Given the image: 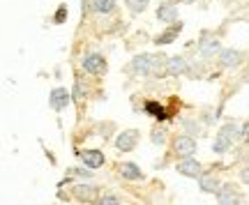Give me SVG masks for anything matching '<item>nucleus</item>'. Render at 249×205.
Segmentation results:
<instances>
[{
    "label": "nucleus",
    "instance_id": "nucleus-11",
    "mask_svg": "<svg viewBox=\"0 0 249 205\" xmlns=\"http://www.w3.org/2000/svg\"><path fill=\"white\" fill-rule=\"evenodd\" d=\"M81 159H83V164L88 169H99V166H104V152L86 150V152H81Z\"/></svg>",
    "mask_w": 249,
    "mask_h": 205
},
{
    "label": "nucleus",
    "instance_id": "nucleus-21",
    "mask_svg": "<svg viewBox=\"0 0 249 205\" xmlns=\"http://www.w3.org/2000/svg\"><path fill=\"white\" fill-rule=\"evenodd\" d=\"M164 141H166V132H164V129H155V132H152V143H155V145H161Z\"/></svg>",
    "mask_w": 249,
    "mask_h": 205
},
{
    "label": "nucleus",
    "instance_id": "nucleus-1",
    "mask_svg": "<svg viewBox=\"0 0 249 205\" xmlns=\"http://www.w3.org/2000/svg\"><path fill=\"white\" fill-rule=\"evenodd\" d=\"M238 134H240V127H238V125H233V122L224 125L222 129H219V134L214 136L213 150L217 152V154H224V152H226L233 145V141L238 138Z\"/></svg>",
    "mask_w": 249,
    "mask_h": 205
},
{
    "label": "nucleus",
    "instance_id": "nucleus-8",
    "mask_svg": "<svg viewBox=\"0 0 249 205\" xmlns=\"http://www.w3.org/2000/svg\"><path fill=\"white\" fill-rule=\"evenodd\" d=\"M157 18H160L161 23H173V21H178V7H176L173 2H161L160 7H157Z\"/></svg>",
    "mask_w": 249,
    "mask_h": 205
},
{
    "label": "nucleus",
    "instance_id": "nucleus-5",
    "mask_svg": "<svg viewBox=\"0 0 249 205\" xmlns=\"http://www.w3.org/2000/svg\"><path fill=\"white\" fill-rule=\"evenodd\" d=\"M70 92H67V88H53L51 90V95H49V104H51V108L53 111H62V108H67V104H70Z\"/></svg>",
    "mask_w": 249,
    "mask_h": 205
},
{
    "label": "nucleus",
    "instance_id": "nucleus-4",
    "mask_svg": "<svg viewBox=\"0 0 249 205\" xmlns=\"http://www.w3.org/2000/svg\"><path fill=\"white\" fill-rule=\"evenodd\" d=\"M136 143H139V132H136V129H127L123 134H118L116 148L120 152H132L134 148H136Z\"/></svg>",
    "mask_w": 249,
    "mask_h": 205
},
{
    "label": "nucleus",
    "instance_id": "nucleus-20",
    "mask_svg": "<svg viewBox=\"0 0 249 205\" xmlns=\"http://www.w3.org/2000/svg\"><path fill=\"white\" fill-rule=\"evenodd\" d=\"M124 5L129 7V12H134V14H141V12H145V9H148L150 0H124Z\"/></svg>",
    "mask_w": 249,
    "mask_h": 205
},
{
    "label": "nucleus",
    "instance_id": "nucleus-2",
    "mask_svg": "<svg viewBox=\"0 0 249 205\" xmlns=\"http://www.w3.org/2000/svg\"><path fill=\"white\" fill-rule=\"evenodd\" d=\"M157 65H160V58H157V55L143 53V55H136L132 60V69L136 71V74H141V76H150L152 71L157 69Z\"/></svg>",
    "mask_w": 249,
    "mask_h": 205
},
{
    "label": "nucleus",
    "instance_id": "nucleus-12",
    "mask_svg": "<svg viewBox=\"0 0 249 205\" xmlns=\"http://www.w3.org/2000/svg\"><path fill=\"white\" fill-rule=\"evenodd\" d=\"M219 63H222V67H238L242 63V53L235 49H224L219 53Z\"/></svg>",
    "mask_w": 249,
    "mask_h": 205
},
{
    "label": "nucleus",
    "instance_id": "nucleus-7",
    "mask_svg": "<svg viewBox=\"0 0 249 205\" xmlns=\"http://www.w3.org/2000/svg\"><path fill=\"white\" fill-rule=\"evenodd\" d=\"M196 148H198V145H196V138H192V136H178V138H176V152H178L180 157H192V154H194L196 152Z\"/></svg>",
    "mask_w": 249,
    "mask_h": 205
},
{
    "label": "nucleus",
    "instance_id": "nucleus-27",
    "mask_svg": "<svg viewBox=\"0 0 249 205\" xmlns=\"http://www.w3.org/2000/svg\"><path fill=\"white\" fill-rule=\"evenodd\" d=\"M182 2H194V0H182Z\"/></svg>",
    "mask_w": 249,
    "mask_h": 205
},
{
    "label": "nucleus",
    "instance_id": "nucleus-19",
    "mask_svg": "<svg viewBox=\"0 0 249 205\" xmlns=\"http://www.w3.org/2000/svg\"><path fill=\"white\" fill-rule=\"evenodd\" d=\"M95 191H97V189L92 187V185H79V187H74V194H76V198H81V201H92Z\"/></svg>",
    "mask_w": 249,
    "mask_h": 205
},
{
    "label": "nucleus",
    "instance_id": "nucleus-26",
    "mask_svg": "<svg viewBox=\"0 0 249 205\" xmlns=\"http://www.w3.org/2000/svg\"><path fill=\"white\" fill-rule=\"evenodd\" d=\"M240 178L245 180V182H249V169H247V171H242V173H240Z\"/></svg>",
    "mask_w": 249,
    "mask_h": 205
},
{
    "label": "nucleus",
    "instance_id": "nucleus-6",
    "mask_svg": "<svg viewBox=\"0 0 249 205\" xmlns=\"http://www.w3.org/2000/svg\"><path fill=\"white\" fill-rule=\"evenodd\" d=\"M180 173V175H185V178H198L203 171H201V164L196 159H192V157H185V159L178 164V169H176Z\"/></svg>",
    "mask_w": 249,
    "mask_h": 205
},
{
    "label": "nucleus",
    "instance_id": "nucleus-3",
    "mask_svg": "<svg viewBox=\"0 0 249 205\" xmlns=\"http://www.w3.org/2000/svg\"><path fill=\"white\" fill-rule=\"evenodd\" d=\"M81 65H83V69L88 71V74H95V76H99V74H107V69H108L104 55H99V53H88L83 60H81Z\"/></svg>",
    "mask_w": 249,
    "mask_h": 205
},
{
    "label": "nucleus",
    "instance_id": "nucleus-23",
    "mask_svg": "<svg viewBox=\"0 0 249 205\" xmlns=\"http://www.w3.org/2000/svg\"><path fill=\"white\" fill-rule=\"evenodd\" d=\"M99 203H102V205H120L123 201H120L118 196H102V201H99Z\"/></svg>",
    "mask_w": 249,
    "mask_h": 205
},
{
    "label": "nucleus",
    "instance_id": "nucleus-18",
    "mask_svg": "<svg viewBox=\"0 0 249 205\" xmlns=\"http://www.w3.org/2000/svg\"><path fill=\"white\" fill-rule=\"evenodd\" d=\"M145 113L148 116H152V118H157V120H166V108L161 106V104H157V102H145Z\"/></svg>",
    "mask_w": 249,
    "mask_h": 205
},
{
    "label": "nucleus",
    "instance_id": "nucleus-16",
    "mask_svg": "<svg viewBox=\"0 0 249 205\" xmlns=\"http://www.w3.org/2000/svg\"><path fill=\"white\" fill-rule=\"evenodd\" d=\"M182 30V23H176V26H171L169 30H164L161 35H157V39H155V44L160 46V44H171L176 37H178V33Z\"/></svg>",
    "mask_w": 249,
    "mask_h": 205
},
{
    "label": "nucleus",
    "instance_id": "nucleus-25",
    "mask_svg": "<svg viewBox=\"0 0 249 205\" xmlns=\"http://www.w3.org/2000/svg\"><path fill=\"white\" fill-rule=\"evenodd\" d=\"M240 136H242V138H245V141H249V122H247V125H245V127H242V129H240Z\"/></svg>",
    "mask_w": 249,
    "mask_h": 205
},
{
    "label": "nucleus",
    "instance_id": "nucleus-10",
    "mask_svg": "<svg viewBox=\"0 0 249 205\" xmlns=\"http://www.w3.org/2000/svg\"><path fill=\"white\" fill-rule=\"evenodd\" d=\"M217 198H219V203H224V205L240 203V194L235 191V187H233V185H224V187H219Z\"/></svg>",
    "mask_w": 249,
    "mask_h": 205
},
{
    "label": "nucleus",
    "instance_id": "nucleus-13",
    "mask_svg": "<svg viewBox=\"0 0 249 205\" xmlns=\"http://www.w3.org/2000/svg\"><path fill=\"white\" fill-rule=\"evenodd\" d=\"M198 185H201L205 194H217L219 191V180L214 178L213 173H201L198 175Z\"/></svg>",
    "mask_w": 249,
    "mask_h": 205
},
{
    "label": "nucleus",
    "instance_id": "nucleus-22",
    "mask_svg": "<svg viewBox=\"0 0 249 205\" xmlns=\"http://www.w3.org/2000/svg\"><path fill=\"white\" fill-rule=\"evenodd\" d=\"M71 97H74V99H83V97H86V90H83V83H81V81H76V85H74V92H71Z\"/></svg>",
    "mask_w": 249,
    "mask_h": 205
},
{
    "label": "nucleus",
    "instance_id": "nucleus-24",
    "mask_svg": "<svg viewBox=\"0 0 249 205\" xmlns=\"http://www.w3.org/2000/svg\"><path fill=\"white\" fill-rule=\"evenodd\" d=\"M65 17H67V7L62 5V7L55 12V23H62V18H65Z\"/></svg>",
    "mask_w": 249,
    "mask_h": 205
},
{
    "label": "nucleus",
    "instance_id": "nucleus-15",
    "mask_svg": "<svg viewBox=\"0 0 249 205\" xmlns=\"http://www.w3.org/2000/svg\"><path fill=\"white\" fill-rule=\"evenodd\" d=\"M118 171H120V175H123L124 180H141L143 178L141 169H139L136 164H132V161H123Z\"/></svg>",
    "mask_w": 249,
    "mask_h": 205
},
{
    "label": "nucleus",
    "instance_id": "nucleus-17",
    "mask_svg": "<svg viewBox=\"0 0 249 205\" xmlns=\"http://www.w3.org/2000/svg\"><path fill=\"white\" fill-rule=\"evenodd\" d=\"M116 2L118 0H90V5L97 14H111L116 9Z\"/></svg>",
    "mask_w": 249,
    "mask_h": 205
},
{
    "label": "nucleus",
    "instance_id": "nucleus-14",
    "mask_svg": "<svg viewBox=\"0 0 249 205\" xmlns=\"http://www.w3.org/2000/svg\"><path fill=\"white\" fill-rule=\"evenodd\" d=\"M187 69H189V65H187V60L180 58V55L169 58V63H166V74H171V76H180V74H185Z\"/></svg>",
    "mask_w": 249,
    "mask_h": 205
},
{
    "label": "nucleus",
    "instance_id": "nucleus-9",
    "mask_svg": "<svg viewBox=\"0 0 249 205\" xmlns=\"http://www.w3.org/2000/svg\"><path fill=\"white\" fill-rule=\"evenodd\" d=\"M198 51L203 58H213L214 53H222L219 51V39L217 37H203L201 42H198Z\"/></svg>",
    "mask_w": 249,
    "mask_h": 205
}]
</instances>
